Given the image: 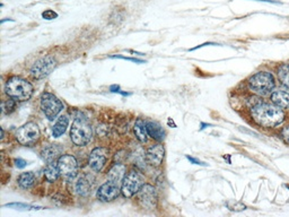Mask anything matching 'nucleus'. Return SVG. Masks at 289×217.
Here are the masks:
<instances>
[{
	"mask_svg": "<svg viewBox=\"0 0 289 217\" xmlns=\"http://www.w3.org/2000/svg\"><path fill=\"white\" fill-rule=\"evenodd\" d=\"M5 92L10 99L23 102L32 97L33 86L26 79L20 77H11L7 80L5 85Z\"/></svg>",
	"mask_w": 289,
	"mask_h": 217,
	"instance_id": "2",
	"label": "nucleus"
},
{
	"mask_svg": "<svg viewBox=\"0 0 289 217\" xmlns=\"http://www.w3.org/2000/svg\"><path fill=\"white\" fill-rule=\"evenodd\" d=\"M39 136H40L39 127H37L36 123L34 122L25 123V125L20 127L16 133V138L18 140V143L25 145V146L35 143L37 138H39Z\"/></svg>",
	"mask_w": 289,
	"mask_h": 217,
	"instance_id": "7",
	"label": "nucleus"
},
{
	"mask_svg": "<svg viewBox=\"0 0 289 217\" xmlns=\"http://www.w3.org/2000/svg\"><path fill=\"white\" fill-rule=\"evenodd\" d=\"M34 181H35V176L32 172H24L18 178V185L23 189L31 188L34 185Z\"/></svg>",
	"mask_w": 289,
	"mask_h": 217,
	"instance_id": "21",
	"label": "nucleus"
},
{
	"mask_svg": "<svg viewBox=\"0 0 289 217\" xmlns=\"http://www.w3.org/2000/svg\"><path fill=\"white\" fill-rule=\"evenodd\" d=\"M120 190L121 189L118 184L108 180V182H105L104 185H102L100 187V189L97 190L96 196L101 202L109 203L118 198V196L120 195Z\"/></svg>",
	"mask_w": 289,
	"mask_h": 217,
	"instance_id": "11",
	"label": "nucleus"
},
{
	"mask_svg": "<svg viewBox=\"0 0 289 217\" xmlns=\"http://www.w3.org/2000/svg\"><path fill=\"white\" fill-rule=\"evenodd\" d=\"M93 137V129L91 123L85 118H77L72 123L70 130V138L77 146H85Z\"/></svg>",
	"mask_w": 289,
	"mask_h": 217,
	"instance_id": "4",
	"label": "nucleus"
},
{
	"mask_svg": "<svg viewBox=\"0 0 289 217\" xmlns=\"http://www.w3.org/2000/svg\"><path fill=\"white\" fill-rule=\"evenodd\" d=\"M92 187L91 179L88 178V176H84L76 184V190H77L78 195L83 196V197H87L92 193Z\"/></svg>",
	"mask_w": 289,
	"mask_h": 217,
	"instance_id": "17",
	"label": "nucleus"
},
{
	"mask_svg": "<svg viewBox=\"0 0 289 217\" xmlns=\"http://www.w3.org/2000/svg\"><path fill=\"white\" fill-rule=\"evenodd\" d=\"M56 67V60L52 57H44L34 62L31 68V75L33 78L42 79L49 76Z\"/></svg>",
	"mask_w": 289,
	"mask_h": 217,
	"instance_id": "8",
	"label": "nucleus"
},
{
	"mask_svg": "<svg viewBox=\"0 0 289 217\" xmlns=\"http://www.w3.org/2000/svg\"><path fill=\"white\" fill-rule=\"evenodd\" d=\"M109 157V151L104 147H97L92 151L91 155H89V167L95 172L102 171L106 163V160Z\"/></svg>",
	"mask_w": 289,
	"mask_h": 217,
	"instance_id": "12",
	"label": "nucleus"
},
{
	"mask_svg": "<svg viewBox=\"0 0 289 217\" xmlns=\"http://www.w3.org/2000/svg\"><path fill=\"white\" fill-rule=\"evenodd\" d=\"M15 106V100H8L6 103L2 104V110L3 112H10L12 111V108Z\"/></svg>",
	"mask_w": 289,
	"mask_h": 217,
	"instance_id": "25",
	"label": "nucleus"
},
{
	"mask_svg": "<svg viewBox=\"0 0 289 217\" xmlns=\"http://www.w3.org/2000/svg\"><path fill=\"white\" fill-rule=\"evenodd\" d=\"M276 87V80L273 74L268 71H260L249 79V88L258 95H268Z\"/></svg>",
	"mask_w": 289,
	"mask_h": 217,
	"instance_id": "3",
	"label": "nucleus"
},
{
	"mask_svg": "<svg viewBox=\"0 0 289 217\" xmlns=\"http://www.w3.org/2000/svg\"><path fill=\"white\" fill-rule=\"evenodd\" d=\"M58 154H59L58 148L51 146L45 148V150L42 152V157H43V160L48 162V163H53L54 160L58 157Z\"/></svg>",
	"mask_w": 289,
	"mask_h": 217,
	"instance_id": "23",
	"label": "nucleus"
},
{
	"mask_svg": "<svg viewBox=\"0 0 289 217\" xmlns=\"http://www.w3.org/2000/svg\"><path fill=\"white\" fill-rule=\"evenodd\" d=\"M251 116L259 126L274 128L285 120V113L279 106L268 103H258L251 108Z\"/></svg>",
	"mask_w": 289,
	"mask_h": 217,
	"instance_id": "1",
	"label": "nucleus"
},
{
	"mask_svg": "<svg viewBox=\"0 0 289 217\" xmlns=\"http://www.w3.org/2000/svg\"><path fill=\"white\" fill-rule=\"evenodd\" d=\"M41 109L49 120H53L62 111L63 104L56 95L43 93L41 96Z\"/></svg>",
	"mask_w": 289,
	"mask_h": 217,
	"instance_id": "5",
	"label": "nucleus"
},
{
	"mask_svg": "<svg viewBox=\"0 0 289 217\" xmlns=\"http://www.w3.org/2000/svg\"><path fill=\"white\" fill-rule=\"evenodd\" d=\"M112 58H120V59H125V60H128V61L138 62V63H144L143 60H139V59H136V58H128V57H122V56H113Z\"/></svg>",
	"mask_w": 289,
	"mask_h": 217,
	"instance_id": "28",
	"label": "nucleus"
},
{
	"mask_svg": "<svg viewBox=\"0 0 289 217\" xmlns=\"http://www.w3.org/2000/svg\"><path fill=\"white\" fill-rule=\"evenodd\" d=\"M188 160H189L190 162H193L194 164H199V165H206L205 163H202V162H200V161H198V160L193 159V157H190V156H188Z\"/></svg>",
	"mask_w": 289,
	"mask_h": 217,
	"instance_id": "29",
	"label": "nucleus"
},
{
	"mask_svg": "<svg viewBox=\"0 0 289 217\" xmlns=\"http://www.w3.org/2000/svg\"><path fill=\"white\" fill-rule=\"evenodd\" d=\"M280 136H282V138L284 139L285 143L289 144V125L284 127L282 131H280Z\"/></svg>",
	"mask_w": 289,
	"mask_h": 217,
	"instance_id": "26",
	"label": "nucleus"
},
{
	"mask_svg": "<svg viewBox=\"0 0 289 217\" xmlns=\"http://www.w3.org/2000/svg\"><path fill=\"white\" fill-rule=\"evenodd\" d=\"M68 123H69V119H68L67 116H61L58 119V121L56 122V125L53 127V137H60L62 134H65V131L67 130Z\"/></svg>",
	"mask_w": 289,
	"mask_h": 217,
	"instance_id": "19",
	"label": "nucleus"
},
{
	"mask_svg": "<svg viewBox=\"0 0 289 217\" xmlns=\"http://www.w3.org/2000/svg\"><path fill=\"white\" fill-rule=\"evenodd\" d=\"M135 134L136 137L138 138L139 142L146 143L148 138V133H147V123H144L142 119H138L135 123Z\"/></svg>",
	"mask_w": 289,
	"mask_h": 217,
	"instance_id": "18",
	"label": "nucleus"
},
{
	"mask_svg": "<svg viewBox=\"0 0 289 217\" xmlns=\"http://www.w3.org/2000/svg\"><path fill=\"white\" fill-rule=\"evenodd\" d=\"M164 155H165V148L163 145L160 144H156L152 145L147 150L146 153V160L148 163H149L151 167H159L161 164V162L164 160Z\"/></svg>",
	"mask_w": 289,
	"mask_h": 217,
	"instance_id": "13",
	"label": "nucleus"
},
{
	"mask_svg": "<svg viewBox=\"0 0 289 217\" xmlns=\"http://www.w3.org/2000/svg\"><path fill=\"white\" fill-rule=\"evenodd\" d=\"M271 101L275 105L282 109L289 108V93L283 91H276L271 94Z\"/></svg>",
	"mask_w": 289,
	"mask_h": 217,
	"instance_id": "16",
	"label": "nucleus"
},
{
	"mask_svg": "<svg viewBox=\"0 0 289 217\" xmlns=\"http://www.w3.org/2000/svg\"><path fill=\"white\" fill-rule=\"evenodd\" d=\"M15 164L18 169H24L27 165V162L23 159H17L15 160Z\"/></svg>",
	"mask_w": 289,
	"mask_h": 217,
	"instance_id": "27",
	"label": "nucleus"
},
{
	"mask_svg": "<svg viewBox=\"0 0 289 217\" xmlns=\"http://www.w3.org/2000/svg\"><path fill=\"white\" fill-rule=\"evenodd\" d=\"M125 174H126V167H125V165L116 164L109 171L108 177H109L110 181H113V182H116V184L120 185V182L123 181V179H125V177H126Z\"/></svg>",
	"mask_w": 289,
	"mask_h": 217,
	"instance_id": "15",
	"label": "nucleus"
},
{
	"mask_svg": "<svg viewBox=\"0 0 289 217\" xmlns=\"http://www.w3.org/2000/svg\"><path fill=\"white\" fill-rule=\"evenodd\" d=\"M59 176H60V170L58 168V164L48 163L44 170V177L49 182H54L58 180Z\"/></svg>",
	"mask_w": 289,
	"mask_h": 217,
	"instance_id": "20",
	"label": "nucleus"
},
{
	"mask_svg": "<svg viewBox=\"0 0 289 217\" xmlns=\"http://www.w3.org/2000/svg\"><path fill=\"white\" fill-rule=\"evenodd\" d=\"M58 168L60 170L61 176L68 179V180H71L76 176H77L78 172V163L77 160L75 159L72 155H62L58 159Z\"/></svg>",
	"mask_w": 289,
	"mask_h": 217,
	"instance_id": "9",
	"label": "nucleus"
},
{
	"mask_svg": "<svg viewBox=\"0 0 289 217\" xmlns=\"http://www.w3.org/2000/svg\"><path fill=\"white\" fill-rule=\"evenodd\" d=\"M8 207H17L16 210H40V207H34L25 204H8Z\"/></svg>",
	"mask_w": 289,
	"mask_h": 217,
	"instance_id": "24",
	"label": "nucleus"
},
{
	"mask_svg": "<svg viewBox=\"0 0 289 217\" xmlns=\"http://www.w3.org/2000/svg\"><path fill=\"white\" fill-rule=\"evenodd\" d=\"M138 203L143 208L154 210L157 206V193L154 187L150 185H144L138 191Z\"/></svg>",
	"mask_w": 289,
	"mask_h": 217,
	"instance_id": "10",
	"label": "nucleus"
},
{
	"mask_svg": "<svg viewBox=\"0 0 289 217\" xmlns=\"http://www.w3.org/2000/svg\"><path fill=\"white\" fill-rule=\"evenodd\" d=\"M278 78L285 87L289 89V65L284 63V65L278 68Z\"/></svg>",
	"mask_w": 289,
	"mask_h": 217,
	"instance_id": "22",
	"label": "nucleus"
},
{
	"mask_svg": "<svg viewBox=\"0 0 289 217\" xmlns=\"http://www.w3.org/2000/svg\"><path fill=\"white\" fill-rule=\"evenodd\" d=\"M143 186V177L140 176L139 172L133 170L123 179L121 193L125 197L130 198L137 194Z\"/></svg>",
	"mask_w": 289,
	"mask_h": 217,
	"instance_id": "6",
	"label": "nucleus"
},
{
	"mask_svg": "<svg viewBox=\"0 0 289 217\" xmlns=\"http://www.w3.org/2000/svg\"><path fill=\"white\" fill-rule=\"evenodd\" d=\"M147 133L148 136H150L151 138H154L157 142H161V140L165 139V131L158 122H147Z\"/></svg>",
	"mask_w": 289,
	"mask_h": 217,
	"instance_id": "14",
	"label": "nucleus"
}]
</instances>
